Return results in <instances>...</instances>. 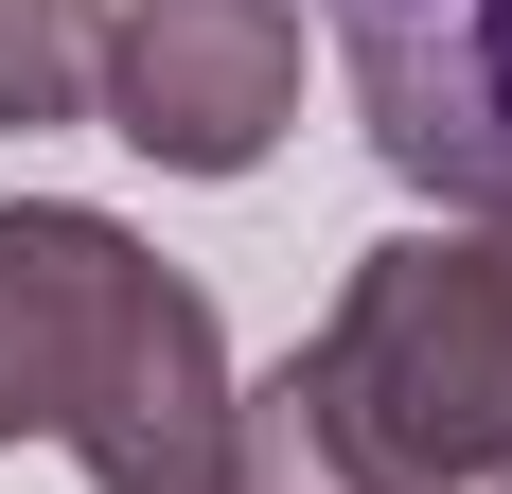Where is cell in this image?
<instances>
[{"label": "cell", "instance_id": "1", "mask_svg": "<svg viewBox=\"0 0 512 494\" xmlns=\"http://www.w3.org/2000/svg\"><path fill=\"white\" fill-rule=\"evenodd\" d=\"M230 353L212 300L106 212H0V442H71L89 494H230Z\"/></svg>", "mask_w": 512, "mask_h": 494}, {"label": "cell", "instance_id": "2", "mask_svg": "<svg viewBox=\"0 0 512 494\" xmlns=\"http://www.w3.org/2000/svg\"><path fill=\"white\" fill-rule=\"evenodd\" d=\"M318 18L371 106V159L477 230H512V0H318Z\"/></svg>", "mask_w": 512, "mask_h": 494}, {"label": "cell", "instance_id": "3", "mask_svg": "<svg viewBox=\"0 0 512 494\" xmlns=\"http://www.w3.org/2000/svg\"><path fill=\"white\" fill-rule=\"evenodd\" d=\"M89 106L159 177H248L283 142V106H301V0H124Z\"/></svg>", "mask_w": 512, "mask_h": 494}, {"label": "cell", "instance_id": "4", "mask_svg": "<svg viewBox=\"0 0 512 494\" xmlns=\"http://www.w3.org/2000/svg\"><path fill=\"white\" fill-rule=\"evenodd\" d=\"M106 18L89 0H0V124H89Z\"/></svg>", "mask_w": 512, "mask_h": 494}]
</instances>
